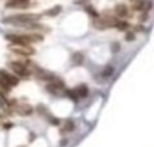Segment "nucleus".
<instances>
[{"label": "nucleus", "mask_w": 154, "mask_h": 147, "mask_svg": "<svg viewBox=\"0 0 154 147\" xmlns=\"http://www.w3.org/2000/svg\"><path fill=\"white\" fill-rule=\"evenodd\" d=\"M116 27H118V30H120V31H125V30H127L128 24L125 23V22H118V23H116Z\"/></svg>", "instance_id": "16"}, {"label": "nucleus", "mask_w": 154, "mask_h": 147, "mask_svg": "<svg viewBox=\"0 0 154 147\" xmlns=\"http://www.w3.org/2000/svg\"><path fill=\"white\" fill-rule=\"evenodd\" d=\"M19 147H26V146H19Z\"/></svg>", "instance_id": "20"}, {"label": "nucleus", "mask_w": 154, "mask_h": 147, "mask_svg": "<svg viewBox=\"0 0 154 147\" xmlns=\"http://www.w3.org/2000/svg\"><path fill=\"white\" fill-rule=\"evenodd\" d=\"M10 42H12L14 45L19 46H29V43L31 42H41L42 37L41 35H16V34H8L7 37Z\"/></svg>", "instance_id": "1"}, {"label": "nucleus", "mask_w": 154, "mask_h": 147, "mask_svg": "<svg viewBox=\"0 0 154 147\" xmlns=\"http://www.w3.org/2000/svg\"><path fill=\"white\" fill-rule=\"evenodd\" d=\"M7 92H8V91H5V89L3 88L2 85H0V94H3V96H5V94H7Z\"/></svg>", "instance_id": "18"}, {"label": "nucleus", "mask_w": 154, "mask_h": 147, "mask_svg": "<svg viewBox=\"0 0 154 147\" xmlns=\"http://www.w3.org/2000/svg\"><path fill=\"white\" fill-rule=\"evenodd\" d=\"M15 111H16V113H19V115H22V116H29L32 113V107L26 104V103H22V104L16 105Z\"/></svg>", "instance_id": "6"}, {"label": "nucleus", "mask_w": 154, "mask_h": 147, "mask_svg": "<svg viewBox=\"0 0 154 147\" xmlns=\"http://www.w3.org/2000/svg\"><path fill=\"white\" fill-rule=\"evenodd\" d=\"M30 0H10L7 3L8 8H26L29 7Z\"/></svg>", "instance_id": "7"}, {"label": "nucleus", "mask_w": 154, "mask_h": 147, "mask_svg": "<svg viewBox=\"0 0 154 147\" xmlns=\"http://www.w3.org/2000/svg\"><path fill=\"white\" fill-rule=\"evenodd\" d=\"M112 73H114V68L112 66H106L104 68V70L101 72V74H103L104 77H109V76H112Z\"/></svg>", "instance_id": "14"}, {"label": "nucleus", "mask_w": 154, "mask_h": 147, "mask_svg": "<svg viewBox=\"0 0 154 147\" xmlns=\"http://www.w3.org/2000/svg\"><path fill=\"white\" fill-rule=\"evenodd\" d=\"M143 0H135L134 2V10H143Z\"/></svg>", "instance_id": "15"}, {"label": "nucleus", "mask_w": 154, "mask_h": 147, "mask_svg": "<svg viewBox=\"0 0 154 147\" xmlns=\"http://www.w3.org/2000/svg\"><path fill=\"white\" fill-rule=\"evenodd\" d=\"M11 50H12L15 54H19V56H23V57H30L34 54V49H31L30 46L14 45V46H11Z\"/></svg>", "instance_id": "5"}, {"label": "nucleus", "mask_w": 154, "mask_h": 147, "mask_svg": "<svg viewBox=\"0 0 154 147\" xmlns=\"http://www.w3.org/2000/svg\"><path fill=\"white\" fill-rule=\"evenodd\" d=\"M73 92L77 97H85L88 94V88L85 85H79Z\"/></svg>", "instance_id": "10"}, {"label": "nucleus", "mask_w": 154, "mask_h": 147, "mask_svg": "<svg viewBox=\"0 0 154 147\" xmlns=\"http://www.w3.org/2000/svg\"><path fill=\"white\" fill-rule=\"evenodd\" d=\"M115 12H116L118 16H126L127 15V7L125 4H118L115 7Z\"/></svg>", "instance_id": "11"}, {"label": "nucleus", "mask_w": 154, "mask_h": 147, "mask_svg": "<svg viewBox=\"0 0 154 147\" xmlns=\"http://www.w3.org/2000/svg\"><path fill=\"white\" fill-rule=\"evenodd\" d=\"M8 68L12 70L14 73H16L18 76H22V77H29L31 74V70L26 66L22 62H8Z\"/></svg>", "instance_id": "3"}, {"label": "nucleus", "mask_w": 154, "mask_h": 147, "mask_svg": "<svg viewBox=\"0 0 154 147\" xmlns=\"http://www.w3.org/2000/svg\"><path fill=\"white\" fill-rule=\"evenodd\" d=\"M84 62V56L81 53H75L72 56V64L73 65H81Z\"/></svg>", "instance_id": "12"}, {"label": "nucleus", "mask_w": 154, "mask_h": 147, "mask_svg": "<svg viewBox=\"0 0 154 147\" xmlns=\"http://www.w3.org/2000/svg\"><path fill=\"white\" fill-rule=\"evenodd\" d=\"M112 47H114V49H112V50H114L115 53H116V51L119 50V43H114V45H112Z\"/></svg>", "instance_id": "19"}, {"label": "nucleus", "mask_w": 154, "mask_h": 147, "mask_svg": "<svg viewBox=\"0 0 154 147\" xmlns=\"http://www.w3.org/2000/svg\"><path fill=\"white\" fill-rule=\"evenodd\" d=\"M134 37H135V35H134L133 32H127V35H126V39H127V40H133Z\"/></svg>", "instance_id": "17"}, {"label": "nucleus", "mask_w": 154, "mask_h": 147, "mask_svg": "<svg viewBox=\"0 0 154 147\" xmlns=\"http://www.w3.org/2000/svg\"><path fill=\"white\" fill-rule=\"evenodd\" d=\"M60 12H61V5H54L51 10L46 11L45 15H48V16H56L57 14H60Z\"/></svg>", "instance_id": "13"}, {"label": "nucleus", "mask_w": 154, "mask_h": 147, "mask_svg": "<svg viewBox=\"0 0 154 147\" xmlns=\"http://www.w3.org/2000/svg\"><path fill=\"white\" fill-rule=\"evenodd\" d=\"M73 130H75V123H73L72 120H65L64 124H62V127H61V132H62V134L69 132V131H73Z\"/></svg>", "instance_id": "9"}, {"label": "nucleus", "mask_w": 154, "mask_h": 147, "mask_svg": "<svg viewBox=\"0 0 154 147\" xmlns=\"http://www.w3.org/2000/svg\"><path fill=\"white\" fill-rule=\"evenodd\" d=\"M48 91H50L51 93H54V94H57V93H60V92L64 89V84L61 82V81H54V82H51V84H48Z\"/></svg>", "instance_id": "8"}, {"label": "nucleus", "mask_w": 154, "mask_h": 147, "mask_svg": "<svg viewBox=\"0 0 154 147\" xmlns=\"http://www.w3.org/2000/svg\"><path fill=\"white\" fill-rule=\"evenodd\" d=\"M0 85L5 89V91H10V88L18 85V78L14 77L12 74H8L5 72H0Z\"/></svg>", "instance_id": "4"}, {"label": "nucleus", "mask_w": 154, "mask_h": 147, "mask_svg": "<svg viewBox=\"0 0 154 147\" xmlns=\"http://www.w3.org/2000/svg\"><path fill=\"white\" fill-rule=\"evenodd\" d=\"M38 19L37 15H14L10 18L3 19V23H12V24H31Z\"/></svg>", "instance_id": "2"}]
</instances>
